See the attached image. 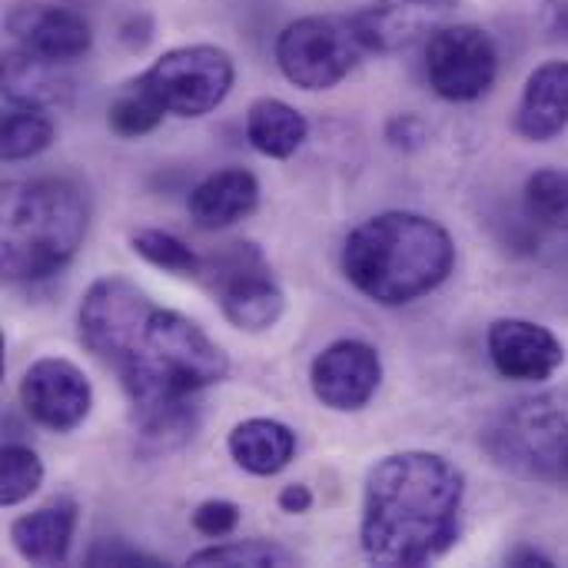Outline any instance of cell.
<instances>
[{
	"mask_svg": "<svg viewBox=\"0 0 568 568\" xmlns=\"http://www.w3.org/2000/svg\"><path fill=\"white\" fill-rule=\"evenodd\" d=\"M77 329L87 353L116 373L133 406L140 453L183 449L200 429L196 396L230 376L220 343L126 276H103L83 293Z\"/></svg>",
	"mask_w": 568,
	"mask_h": 568,
	"instance_id": "cell-1",
	"label": "cell"
},
{
	"mask_svg": "<svg viewBox=\"0 0 568 568\" xmlns=\"http://www.w3.org/2000/svg\"><path fill=\"white\" fill-rule=\"evenodd\" d=\"M466 476L439 453L383 456L363 493L359 542L369 562L419 568L446 556L459 539Z\"/></svg>",
	"mask_w": 568,
	"mask_h": 568,
	"instance_id": "cell-2",
	"label": "cell"
},
{
	"mask_svg": "<svg viewBox=\"0 0 568 568\" xmlns=\"http://www.w3.org/2000/svg\"><path fill=\"white\" fill-rule=\"evenodd\" d=\"M456 270V240L423 213L389 210L363 220L343 246L346 280L379 306H406Z\"/></svg>",
	"mask_w": 568,
	"mask_h": 568,
	"instance_id": "cell-3",
	"label": "cell"
},
{
	"mask_svg": "<svg viewBox=\"0 0 568 568\" xmlns=\"http://www.w3.org/2000/svg\"><path fill=\"white\" fill-rule=\"evenodd\" d=\"M90 230L87 193L63 176L17 180L0 200V273L10 283H33L60 273Z\"/></svg>",
	"mask_w": 568,
	"mask_h": 568,
	"instance_id": "cell-4",
	"label": "cell"
},
{
	"mask_svg": "<svg viewBox=\"0 0 568 568\" xmlns=\"http://www.w3.org/2000/svg\"><path fill=\"white\" fill-rule=\"evenodd\" d=\"M486 456L529 483L568 489V389L506 403L483 426Z\"/></svg>",
	"mask_w": 568,
	"mask_h": 568,
	"instance_id": "cell-5",
	"label": "cell"
},
{
	"mask_svg": "<svg viewBox=\"0 0 568 568\" xmlns=\"http://www.w3.org/2000/svg\"><path fill=\"white\" fill-rule=\"evenodd\" d=\"M200 280L216 296L226 323L243 333H263L286 313V293L273 276L270 260L250 240H236L203 260Z\"/></svg>",
	"mask_w": 568,
	"mask_h": 568,
	"instance_id": "cell-6",
	"label": "cell"
},
{
	"mask_svg": "<svg viewBox=\"0 0 568 568\" xmlns=\"http://www.w3.org/2000/svg\"><path fill=\"white\" fill-rule=\"evenodd\" d=\"M146 90L156 103L183 120L213 113L236 83V63L223 47L213 43H190L173 47L150 70L140 73Z\"/></svg>",
	"mask_w": 568,
	"mask_h": 568,
	"instance_id": "cell-7",
	"label": "cell"
},
{
	"mask_svg": "<svg viewBox=\"0 0 568 568\" xmlns=\"http://www.w3.org/2000/svg\"><path fill=\"white\" fill-rule=\"evenodd\" d=\"M276 67L300 90H333L359 63L363 43L349 17H300L276 37Z\"/></svg>",
	"mask_w": 568,
	"mask_h": 568,
	"instance_id": "cell-8",
	"label": "cell"
},
{
	"mask_svg": "<svg viewBox=\"0 0 568 568\" xmlns=\"http://www.w3.org/2000/svg\"><path fill=\"white\" fill-rule=\"evenodd\" d=\"M426 77L449 103L486 97L499 77V47L493 33L476 23L436 27L426 43Z\"/></svg>",
	"mask_w": 568,
	"mask_h": 568,
	"instance_id": "cell-9",
	"label": "cell"
},
{
	"mask_svg": "<svg viewBox=\"0 0 568 568\" xmlns=\"http://www.w3.org/2000/svg\"><path fill=\"white\" fill-rule=\"evenodd\" d=\"M20 406L23 413L50 429V433H73L87 423L93 409V386L80 366L70 359H37L20 379Z\"/></svg>",
	"mask_w": 568,
	"mask_h": 568,
	"instance_id": "cell-10",
	"label": "cell"
},
{
	"mask_svg": "<svg viewBox=\"0 0 568 568\" xmlns=\"http://www.w3.org/2000/svg\"><path fill=\"white\" fill-rule=\"evenodd\" d=\"M310 386L326 409L359 413L383 386V359L363 339H336L313 359Z\"/></svg>",
	"mask_w": 568,
	"mask_h": 568,
	"instance_id": "cell-11",
	"label": "cell"
},
{
	"mask_svg": "<svg viewBox=\"0 0 568 568\" xmlns=\"http://www.w3.org/2000/svg\"><path fill=\"white\" fill-rule=\"evenodd\" d=\"M7 33L13 47L47 60V63H73L90 53L93 27L83 13L57 3H13L7 10Z\"/></svg>",
	"mask_w": 568,
	"mask_h": 568,
	"instance_id": "cell-12",
	"label": "cell"
},
{
	"mask_svg": "<svg viewBox=\"0 0 568 568\" xmlns=\"http://www.w3.org/2000/svg\"><path fill=\"white\" fill-rule=\"evenodd\" d=\"M486 349L496 373L516 383L552 379L566 363L562 339L549 326L519 316L496 320L486 333Z\"/></svg>",
	"mask_w": 568,
	"mask_h": 568,
	"instance_id": "cell-13",
	"label": "cell"
},
{
	"mask_svg": "<svg viewBox=\"0 0 568 568\" xmlns=\"http://www.w3.org/2000/svg\"><path fill=\"white\" fill-rule=\"evenodd\" d=\"M80 509L73 499H53L10 523V546L30 566H63L77 536Z\"/></svg>",
	"mask_w": 568,
	"mask_h": 568,
	"instance_id": "cell-14",
	"label": "cell"
},
{
	"mask_svg": "<svg viewBox=\"0 0 568 568\" xmlns=\"http://www.w3.org/2000/svg\"><path fill=\"white\" fill-rule=\"evenodd\" d=\"M568 126V63L549 60L536 67L516 106V133L532 143H549Z\"/></svg>",
	"mask_w": 568,
	"mask_h": 568,
	"instance_id": "cell-15",
	"label": "cell"
},
{
	"mask_svg": "<svg viewBox=\"0 0 568 568\" xmlns=\"http://www.w3.org/2000/svg\"><path fill=\"white\" fill-rule=\"evenodd\" d=\"M260 206V180L243 166L210 173L190 190L186 210L200 230H226Z\"/></svg>",
	"mask_w": 568,
	"mask_h": 568,
	"instance_id": "cell-16",
	"label": "cell"
},
{
	"mask_svg": "<svg viewBox=\"0 0 568 568\" xmlns=\"http://www.w3.org/2000/svg\"><path fill=\"white\" fill-rule=\"evenodd\" d=\"M296 433L280 419H243L233 426L226 449L250 476H280L296 459Z\"/></svg>",
	"mask_w": 568,
	"mask_h": 568,
	"instance_id": "cell-17",
	"label": "cell"
},
{
	"mask_svg": "<svg viewBox=\"0 0 568 568\" xmlns=\"http://www.w3.org/2000/svg\"><path fill=\"white\" fill-rule=\"evenodd\" d=\"M310 136L306 116L276 97H260L246 110V140L270 160H290Z\"/></svg>",
	"mask_w": 568,
	"mask_h": 568,
	"instance_id": "cell-18",
	"label": "cell"
},
{
	"mask_svg": "<svg viewBox=\"0 0 568 568\" xmlns=\"http://www.w3.org/2000/svg\"><path fill=\"white\" fill-rule=\"evenodd\" d=\"M416 10H419V3L376 0L369 7L349 13V27H353L356 40L363 43V50H369V53H393V50L406 47L423 30V17Z\"/></svg>",
	"mask_w": 568,
	"mask_h": 568,
	"instance_id": "cell-19",
	"label": "cell"
},
{
	"mask_svg": "<svg viewBox=\"0 0 568 568\" xmlns=\"http://www.w3.org/2000/svg\"><path fill=\"white\" fill-rule=\"evenodd\" d=\"M57 140V123L50 116V106L27 103V100H7L3 103V133H0V153L7 163L40 156Z\"/></svg>",
	"mask_w": 568,
	"mask_h": 568,
	"instance_id": "cell-20",
	"label": "cell"
},
{
	"mask_svg": "<svg viewBox=\"0 0 568 568\" xmlns=\"http://www.w3.org/2000/svg\"><path fill=\"white\" fill-rule=\"evenodd\" d=\"M53 67L57 63H47L20 47H10L3 53V97L53 106L67 90V80H60Z\"/></svg>",
	"mask_w": 568,
	"mask_h": 568,
	"instance_id": "cell-21",
	"label": "cell"
},
{
	"mask_svg": "<svg viewBox=\"0 0 568 568\" xmlns=\"http://www.w3.org/2000/svg\"><path fill=\"white\" fill-rule=\"evenodd\" d=\"M163 116H166V110L156 103V97L146 90V83L140 77L123 83V90L113 97V103L106 110L110 130L123 140H140V136L153 133L163 123Z\"/></svg>",
	"mask_w": 568,
	"mask_h": 568,
	"instance_id": "cell-22",
	"label": "cell"
},
{
	"mask_svg": "<svg viewBox=\"0 0 568 568\" xmlns=\"http://www.w3.org/2000/svg\"><path fill=\"white\" fill-rule=\"evenodd\" d=\"M190 566L196 568H290L296 566V556L276 542L266 539H243V542H223L210 546L190 556Z\"/></svg>",
	"mask_w": 568,
	"mask_h": 568,
	"instance_id": "cell-23",
	"label": "cell"
},
{
	"mask_svg": "<svg viewBox=\"0 0 568 568\" xmlns=\"http://www.w3.org/2000/svg\"><path fill=\"white\" fill-rule=\"evenodd\" d=\"M526 210L539 226L568 233V170H536L526 180Z\"/></svg>",
	"mask_w": 568,
	"mask_h": 568,
	"instance_id": "cell-24",
	"label": "cell"
},
{
	"mask_svg": "<svg viewBox=\"0 0 568 568\" xmlns=\"http://www.w3.org/2000/svg\"><path fill=\"white\" fill-rule=\"evenodd\" d=\"M130 246L150 266L166 270L173 276H200V270H203V260L180 236H173L166 230H140V233H133Z\"/></svg>",
	"mask_w": 568,
	"mask_h": 568,
	"instance_id": "cell-25",
	"label": "cell"
},
{
	"mask_svg": "<svg viewBox=\"0 0 568 568\" xmlns=\"http://www.w3.org/2000/svg\"><path fill=\"white\" fill-rule=\"evenodd\" d=\"M43 483V463L30 446H3L0 456V503L3 506H20L30 499Z\"/></svg>",
	"mask_w": 568,
	"mask_h": 568,
	"instance_id": "cell-26",
	"label": "cell"
},
{
	"mask_svg": "<svg viewBox=\"0 0 568 568\" xmlns=\"http://www.w3.org/2000/svg\"><path fill=\"white\" fill-rule=\"evenodd\" d=\"M83 562L93 568H106V566L160 568L163 566V559H156V556H150V552H143V549H136V546H130L126 539H100V542H93V546L87 549Z\"/></svg>",
	"mask_w": 568,
	"mask_h": 568,
	"instance_id": "cell-27",
	"label": "cell"
},
{
	"mask_svg": "<svg viewBox=\"0 0 568 568\" xmlns=\"http://www.w3.org/2000/svg\"><path fill=\"white\" fill-rule=\"evenodd\" d=\"M236 526H240V506L226 499H206L193 513V529L206 539H223L236 532Z\"/></svg>",
	"mask_w": 568,
	"mask_h": 568,
	"instance_id": "cell-28",
	"label": "cell"
},
{
	"mask_svg": "<svg viewBox=\"0 0 568 568\" xmlns=\"http://www.w3.org/2000/svg\"><path fill=\"white\" fill-rule=\"evenodd\" d=\"M386 140H389L396 150L413 153V150H419V146L429 140V126H426V120L416 116V113H396V116H389V123H386Z\"/></svg>",
	"mask_w": 568,
	"mask_h": 568,
	"instance_id": "cell-29",
	"label": "cell"
},
{
	"mask_svg": "<svg viewBox=\"0 0 568 568\" xmlns=\"http://www.w3.org/2000/svg\"><path fill=\"white\" fill-rule=\"evenodd\" d=\"M120 37H123V43H126L130 50H143V47L150 43V37H153L150 17H146V13H130V17L120 23Z\"/></svg>",
	"mask_w": 568,
	"mask_h": 568,
	"instance_id": "cell-30",
	"label": "cell"
},
{
	"mask_svg": "<svg viewBox=\"0 0 568 568\" xmlns=\"http://www.w3.org/2000/svg\"><path fill=\"white\" fill-rule=\"evenodd\" d=\"M542 27L552 40L568 43V0H546L542 3Z\"/></svg>",
	"mask_w": 568,
	"mask_h": 568,
	"instance_id": "cell-31",
	"label": "cell"
},
{
	"mask_svg": "<svg viewBox=\"0 0 568 568\" xmlns=\"http://www.w3.org/2000/svg\"><path fill=\"white\" fill-rule=\"evenodd\" d=\"M276 503H280V509H283L286 516H303V513H310V509H313V489H310V486H303V483L283 486Z\"/></svg>",
	"mask_w": 568,
	"mask_h": 568,
	"instance_id": "cell-32",
	"label": "cell"
},
{
	"mask_svg": "<svg viewBox=\"0 0 568 568\" xmlns=\"http://www.w3.org/2000/svg\"><path fill=\"white\" fill-rule=\"evenodd\" d=\"M506 562L516 568H552V559L546 552H539L536 546H519L506 556Z\"/></svg>",
	"mask_w": 568,
	"mask_h": 568,
	"instance_id": "cell-33",
	"label": "cell"
},
{
	"mask_svg": "<svg viewBox=\"0 0 568 568\" xmlns=\"http://www.w3.org/2000/svg\"><path fill=\"white\" fill-rule=\"evenodd\" d=\"M406 3H443V0H406Z\"/></svg>",
	"mask_w": 568,
	"mask_h": 568,
	"instance_id": "cell-34",
	"label": "cell"
}]
</instances>
